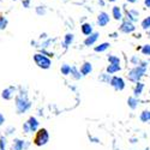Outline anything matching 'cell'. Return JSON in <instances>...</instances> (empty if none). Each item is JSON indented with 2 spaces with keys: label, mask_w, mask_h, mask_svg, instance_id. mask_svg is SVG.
Listing matches in <instances>:
<instances>
[{
  "label": "cell",
  "mask_w": 150,
  "mask_h": 150,
  "mask_svg": "<svg viewBox=\"0 0 150 150\" xmlns=\"http://www.w3.org/2000/svg\"><path fill=\"white\" fill-rule=\"evenodd\" d=\"M145 69L144 67H136L130 72V79L134 81V82H138V79L142 77V74L144 73Z\"/></svg>",
  "instance_id": "3"
},
{
  "label": "cell",
  "mask_w": 150,
  "mask_h": 150,
  "mask_svg": "<svg viewBox=\"0 0 150 150\" xmlns=\"http://www.w3.org/2000/svg\"><path fill=\"white\" fill-rule=\"evenodd\" d=\"M108 47H109V43L105 42V43H102V45H100L98 47H95V52H103V51H106Z\"/></svg>",
  "instance_id": "15"
},
{
  "label": "cell",
  "mask_w": 150,
  "mask_h": 150,
  "mask_svg": "<svg viewBox=\"0 0 150 150\" xmlns=\"http://www.w3.org/2000/svg\"><path fill=\"white\" fill-rule=\"evenodd\" d=\"M129 105H130L132 108H136V100H134V98H129Z\"/></svg>",
  "instance_id": "28"
},
{
  "label": "cell",
  "mask_w": 150,
  "mask_h": 150,
  "mask_svg": "<svg viewBox=\"0 0 150 150\" xmlns=\"http://www.w3.org/2000/svg\"><path fill=\"white\" fill-rule=\"evenodd\" d=\"M70 72H71V73H73V76H74V78H79V77H81V76H78V74H79V73L77 72V70H76V67H72Z\"/></svg>",
  "instance_id": "27"
},
{
  "label": "cell",
  "mask_w": 150,
  "mask_h": 150,
  "mask_svg": "<svg viewBox=\"0 0 150 150\" xmlns=\"http://www.w3.org/2000/svg\"><path fill=\"white\" fill-rule=\"evenodd\" d=\"M109 1H115V0H109Z\"/></svg>",
  "instance_id": "33"
},
{
  "label": "cell",
  "mask_w": 150,
  "mask_h": 150,
  "mask_svg": "<svg viewBox=\"0 0 150 150\" xmlns=\"http://www.w3.org/2000/svg\"><path fill=\"white\" fill-rule=\"evenodd\" d=\"M11 91H12V89H6V90H4V91H3V97H4V98H7V100L11 98V94H10Z\"/></svg>",
  "instance_id": "23"
},
{
  "label": "cell",
  "mask_w": 150,
  "mask_h": 150,
  "mask_svg": "<svg viewBox=\"0 0 150 150\" xmlns=\"http://www.w3.org/2000/svg\"><path fill=\"white\" fill-rule=\"evenodd\" d=\"M6 25H7V19L5 17H3V16H0V30L5 29Z\"/></svg>",
  "instance_id": "17"
},
{
  "label": "cell",
  "mask_w": 150,
  "mask_h": 150,
  "mask_svg": "<svg viewBox=\"0 0 150 150\" xmlns=\"http://www.w3.org/2000/svg\"><path fill=\"white\" fill-rule=\"evenodd\" d=\"M37 125H39V122H37V120L35 118H30L28 120V122L24 125V130H25V132H31V131H35L37 129Z\"/></svg>",
  "instance_id": "6"
},
{
  "label": "cell",
  "mask_w": 150,
  "mask_h": 150,
  "mask_svg": "<svg viewBox=\"0 0 150 150\" xmlns=\"http://www.w3.org/2000/svg\"><path fill=\"white\" fill-rule=\"evenodd\" d=\"M142 89H143V84H138V86H137V88H136V90H134V94L136 95H139L141 93H142Z\"/></svg>",
  "instance_id": "26"
},
{
  "label": "cell",
  "mask_w": 150,
  "mask_h": 150,
  "mask_svg": "<svg viewBox=\"0 0 150 150\" xmlns=\"http://www.w3.org/2000/svg\"><path fill=\"white\" fill-rule=\"evenodd\" d=\"M29 107H30V103H29V101L27 100L25 96H24V98H22V96H21V97L17 100V108H18L19 113H21V112L27 110Z\"/></svg>",
  "instance_id": "4"
},
{
  "label": "cell",
  "mask_w": 150,
  "mask_h": 150,
  "mask_svg": "<svg viewBox=\"0 0 150 150\" xmlns=\"http://www.w3.org/2000/svg\"><path fill=\"white\" fill-rule=\"evenodd\" d=\"M34 60H35L36 64L42 69H48L49 66H51V60H49L47 57L42 55V54H35Z\"/></svg>",
  "instance_id": "2"
},
{
  "label": "cell",
  "mask_w": 150,
  "mask_h": 150,
  "mask_svg": "<svg viewBox=\"0 0 150 150\" xmlns=\"http://www.w3.org/2000/svg\"><path fill=\"white\" fill-rule=\"evenodd\" d=\"M0 149L5 150V138H0Z\"/></svg>",
  "instance_id": "29"
},
{
  "label": "cell",
  "mask_w": 150,
  "mask_h": 150,
  "mask_svg": "<svg viewBox=\"0 0 150 150\" xmlns=\"http://www.w3.org/2000/svg\"><path fill=\"white\" fill-rule=\"evenodd\" d=\"M110 84L112 86H114L117 90H122L124 89V81L119 77H113L110 81Z\"/></svg>",
  "instance_id": "7"
},
{
  "label": "cell",
  "mask_w": 150,
  "mask_h": 150,
  "mask_svg": "<svg viewBox=\"0 0 150 150\" xmlns=\"http://www.w3.org/2000/svg\"><path fill=\"white\" fill-rule=\"evenodd\" d=\"M70 71H71V67H70L69 65H64V66L61 67V72L64 73V74H69Z\"/></svg>",
  "instance_id": "24"
},
{
  "label": "cell",
  "mask_w": 150,
  "mask_h": 150,
  "mask_svg": "<svg viewBox=\"0 0 150 150\" xmlns=\"http://www.w3.org/2000/svg\"><path fill=\"white\" fill-rule=\"evenodd\" d=\"M142 53L145 54V55H150V45H145L142 48Z\"/></svg>",
  "instance_id": "22"
},
{
  "label": "cell",
  "mask_w": 150,
  "mask_h": 150,
  "mask_svg": "<svg viewBox=\"0 0 150 150\" xmlns=\"http://www.w3.org/2000/svg\"><path fill=\"white\" fill-rule=\"evenodd\" d=\"M112 13H113L114 19H117V21L122 18V13H121V10H120L119 6H113V8H112Z\"/></svg>",
  "instance_id": "10"
},
{
  "label": "cell",
  "mask_w": 150,
  "mask_h": 150,
  "mask_svg": "<svg viewBox=\"0 0 150 150\" xmlns=\"http://www.w3.org/2000/svg\"><path fill=\"white\" fill-rule=\"evenodd\" d=\"M82 33L84 34V35H90L91 33H93V28H91V25L89 23H84L83 25H82Z\"/></svg>",
  "instance_id": "12"
},
{
  "label": "cell",
  "mask_w": 150,
  "mask_h": 150,
  "mask_svg": "<svg viewBox=\"0 0 150 150\" xmlns=\"http://www.w3.org/2000/svg\"><path fill=\"white\" fill-rule=\"evenodd\" d=\"M91 70H93V66H91L90 62H84L82 69H81V72H82V74L85 76V74H88L89 72H91Z\"/></svg>",
  "instance_id": "11"
},
{
  "label": "cell",
  "mask_w": 150,
  "mask_h": 150,
  "mask_svg": "<svg viewBox=\"0 0 150 150\" xmlns=\"http://www.w3.org/2000/svg\"><path fill=\"white\" fill-rule=\"evenodd\" d=\"M127 1H129V3H136L137 0H127Z\"/></svg>",
  "instance_id": "32"
},
{
  "label": "cell",
  "mask_w": 150,
  "mask_h": 150,
  "mask_svg": "<svg viewBox=\"0 0 150 150\" xmlns=\"http://www.w3.org/2000/svg\"><path fill=\"white\" fill-rule=\"evenodd\" d=\"M108 60H109L110 64H120V59L117 58V57H113V55L108 57Z\"/></svg>",
  "instance_id": "20"
},
{
  "label": "cell",
  "mask_w": 150,
  "mask_h": 150,
  "mask_svg": "<svg viewBox=\"0 0 150 150\" xmlns=\"http://www.w3.org/2000/svg\"><path fill=\"white\" fill-rule=\"evenodd\" d=\"M109 23V15L107 12H100V15L97 17V24L100 27H105Z\"/></svg>",
  "instance_id": "5"
},
{
  "label": "cell",
  "mask_w": 150,
  "mask_h": 150,
  "mask_svg": "<svg viewBox=\"0 0 150 150\" xmlns=\"http://www.w3.org/2000/svg\"><path fill=\"white\" fill-rule=\"evenodd\" d=\"M142 27H143V29H150V17L145 18L142 22Z\"/></svg>",
  "instance_id": "19"
},
{
  "label": "cell",
  "mask_w": 150,
  "mask_h": 150,
  "mask_svg": "<svg viewBox=\"0 0 150 150\" xmlns=\"http://www.w3.org/2000/svg\"><path fill=\"white\" fill-rule=\"evenodd\" d=\"M120 29H121V31L127 34V33H132L134 30V27H133V24H132L131 21H126V22L122 23V25H121Z\"/></svg>",
  "instance_id": "9"
},
{
  "label": "cell",
  "mask_w": 150,
  "mask_h": 150,
  "mask_svg": "<svg viewBox=\"0 0 150 150\" xmlns=\"http://www.w3.org/2000/svg\"><path fill=\"white\" fill-rule=\"evenodd\" d=\"M144 4H145L148 7H150V0H144Z\"/></svg>",
  "instance_id": "31"
},
{
  "label": "cell",
  "mask_w": 150,
  "mask_h": 150,
  "mask_svg": "<svg viewBox=\"0 0 150 150\" xmlns=\"http://www.w3.org/2000/svg\"><path fill=\"white\" fill-rule=\"evenodd\" d=\"M23 149V143L21 141H16L13 145V150H22Z\"/></svg>",
  "instance_id": "21"
},
{
  "label": "cell",
  "mask_w": 150,
  "mask_h": 150,
  "mask_svg": "<svg viewBox=\"0 0 150 150\" xmlns=\"http://www.w3.org/2000/svg\"><path fill=\"white\" fill-rule=\"evenodd\" d=\"M36 11H37V13H39V15H45L46 13V8L43 6H37Z\"/></svg>",
  "instance_id": "25"
},
{
  "label": "cell",
  "mask_w": 150,
  "mask_h": 150,
  "mask_svg": "<svg viewBox=\"0 0 150 150\" xmlns=\"http://www.w3.org/2000/svg\"><path fill=\"white\" fill-rule=\"evenodd\" d=\"M48 138H49V136H48V132L47 130L45 129H41L36 132L35 134V138H34V144L37 145V146H41V145H45L47 142H48Z\"/></svg>",
  "instance_id": "1"
},
{
  "label": "cell",
  "mask_w": 150,
  "mask_h": 150,
  "mask_svg": "<svg viewBox=\"0 0 150 150\" xmlns=\"http://www.w3.org/2000/svg\"><path fill=\"white\" fill-rule=\"evenodd\" d=\"M120 70V65L119 64H110L108 67H107V72L108 73H114L117 71Z\"/></svg>",
  "instance_id": "14"
},
{
  "label": "cell",
  "mask_w": 150,
  "mask_h": 150,
  "mask_svg": "<svg viewBox=\"0 0 150 150\" xmlns=\"http://www.w3.org/2000/svg\"><path fill=\"white\" fill-rule=\"evenodd\" d=\"M141 120L142 121H149L150 120V112H148V110H145V112H143L142 113V115H141Z\"/></svg>",
  "instance_id": "16"
},
{
  "label": "cell",
  "mask_w": 150,
  "mask_h": 150,
  "mask_svg": "<svg viewBox=\"0 0 150 150\" xmlns=\"http://www.w3.org/2000/svg\"><path fill=\"white\" fill-rule=\"evenodd\" d=\"M72 41H73V35H72V34H67V35L65 36V43H64L65 47H66L67 45H70Z\"/></svg>",
  "instance_id": "18"
},
{
  "label": "cell",
  "mask_w": 150,
  "mask_h": 150,
  "mask_svg": "<svg viewBox=\"0 0 150 150\" xmlns=\"http://www.w3.org/2000/svg\"><path fill=\"white\" fill-rule=\"evenodd\" d=\"M4 121H5V118H4V115H3V114H0V125H1Z\"/></svg>",
  "instance_id": "30"
},
{
  "label": "cell",
  "mask_w": 150,
  "mask_h": 150,
  "mask_svg": "<svg viewBox=\"0 0 150 150\" xmlns=\"http://www.w3.org/2000/svg\"><path fill=\"white\" fill-rule=\"evenodd\" d=\"M127 17L130 21H137L139 17V13H138V11H136V10H130V11H127Z\"/></svg>",
  "instance_id": "13"
},
{
  "label": "cell",
  "mask_w": 150,
  "mask_h": 150,
  "mask_svg": "<svg viewBox=\"0 0 150 150\" xmlns=\"http://www.w3.org/2000/svg\"><path fill=\"white\" fill-rule=\"evenodd\" d=\"M97 39H98V34H97V33H91V34L88 35V37L85 39L84 43H85L86 46H93V45L97 41Z\"/></svg>",
  "instance_id": "8"
}]
</instances>
